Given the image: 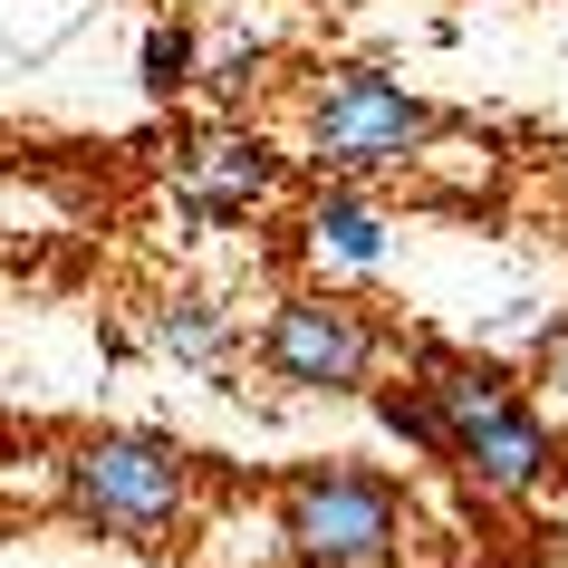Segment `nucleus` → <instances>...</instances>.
<instances>
[{"label":"nucleus","instance_id":"1a4fd4ad","mask_svg":"<svg viewBox=\"0 0 568 568\" xmlns=\"http://www.w3.org/2000/svg\"><path fill=\"white\" fill-rule=\"evenodd\" d=\"M135 68H145V97H183V88H193V68H203V49H193L183 20H154L145 49H135Z\"/></svg>","mask_w":568,"mask_h":568},{"label":"nucleus","instance_id":"f257e3e1","mask_svg":"<svg viewBox=\"0 0 568 568\" xmlns=\"http://www.w3.org/2000/svg\"><path fill=\"white\" fill-rule=\"evenodd\" d=\"M376 405H386V424L405 434V444L444 453L453 473L473 481V491H491V501H530L539 481L559 473V444H549L539 405L510 386L491 357H453V347H424L415 386H386Z\"/></svg>","mask_w":568,"mask_h":568},{"label":"nucleus","instance_id":"0eeeda50","mask_svg":"<svg viewBox=\"0 0 568 568\" xmlns=\"http://www.w3.org/2000/svg\"><path fill=\"white\" fill-rule=\"evenodd\" d=\"M300 232H308V251H318L328 270H376V261H386V212L366 203L357 183H328V193L308 203Z\"/></svg>","mask_w":568,"mask_h":568},{"label":"nucleus","instance_id":"6e6552de","mask_svg":"<svg viewBox=\"0 0 568 568\" xmlns=\"http://www.w3.org/2000/svg\"><path fill=\"white\" fill-rule=\"evenodd\" d=\"M232 308L222 300H203V290H174V300L154 308V347H164V357L174 366H222L232 357Z\"/></svg>","mask_w":568,"mask_h":568},{"label":"nucleus","instance_id":"39448f33","mask_svg":"<svg viewBox=\"0 0 568 568\" xmlns=\"http://www.w3.org/2000/svg\"><path fill=\"white\" fill-rule=\"evenodd\" d=\"M376 357H386V328H376V308L347 300V290H290V300L261 318V366H270V386L366 395V386H376Z\"/></svg>","mask_w":568,"mask_h":568},{"label":"nucleus","instance_id":"7ed1b4c3","mask_svg":"<svg viewBox=\"0 0 568 568\" xmlns=\"http://www.w3.org/2000/svg\"><path fill=\"white\" fill-rule=\"evenodd\" d=\"M280 539L300 568H386L415 539V510L366 463H300L280 481Z\"/></svg>","mask_w":568,"mask_h":568},{"label":"nucleus","instance_id":"f03ea898","mask_svg":"<svg viewBox=\"0 0 568 568\" xmlns=\"http://www.w3.org/2000/svg\"><path fill=\"white\" fill-rule=\"evenodd\" d=\"M59 481H68V510L88 530H106V539H164L193 510V453L174 434H135V424L78 434Z\"/></svg>","mask_w":568,"mask_h":568},{"label":"nucleus","instance_id":"423d86ee","mask_svg":"<svg viewBox=\"0 0 568 568\" xmlns=\"http://www.w3.org/2000/svg\"><path fill=\"white\" fill-rule=\"evenodd\" d=\"M280 193V154L261 145V135H203V145L174 164V203L193 212V222H251V212Z\"/></svg>","mask_w":568,"mask_h":568},{"label":"nucleus","instance_id":"20e7f679","mask_svg":"<svg viewBox=\"0 0 568 568\" xmlns=\"http://www.w3.org/2000/svg\"><path fill=\"white\" fill-rule=\"evenodd\" d=\"M434 135H444V116H434L415 88H395L386 68H328V78L308 88V164H328L337 183L405 174Z\"/></svg>","mask_w":568,"mask_h":568},{"label":"nucleus","instance_id":"9d476101","mask_svg":"<svg viewBox=\"0 0 568 568\" xmlns=\"http://www.w3.org/2000/svg\"><path fill=\"white\" fill-rule=\"evenodd\" d=\"M539 386H549V395L568 405V318H559L549 337H539Z\"/></svg>","mask_w":568,"mask_h":568},{"label":"nucleus","instance_id":"9b49d317","mask_svg":"<svg viewBox=\"0 0 568 568\" xmlns=\"http://www.w3.org/2000/svg\"><path fill=\"white\" fill-rule=\"evenodd\" d=\"M193 10H232V0H193Z\"/></svg>","mask_w":568,"mask_h":568}]
</instances>
